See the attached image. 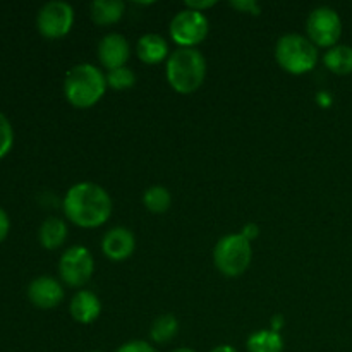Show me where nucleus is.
<instances>
[{"label": "nucleus", "mask_w": 352, "mask_h": 352, "mask_svg": "<svg viewBox=\"0 0 352 352\" xmlns=\"http://www.w3.org/2000/svg\"><path fill=\"white\" fill-rule=\"evenodd\" d=\"M241 236L244 237V239H248L250 243H253L254 239H256L258 236H260V227L256 226V223H246V226L243 227V230H241Z\"/></svg>", "instance_id": "obj_27"}, {"label": "nucleus", "mask_w": 352, "mask_h": 352, "mask_svg": "<svg viewBox=\"0 0 352 352\" xmlns=\"http://www.w3.org/2000/svg\"><path fill=\"white\" fill-rule=\"evenodd\" d=\"M306 31H308V40L315 47L332 48L339 45L342 36V21L332 7H316L309 12Z\"/></svg>", "instance_id": "obj_6"}, {"label": "nucleus", "mask_w": 352, "mask_h": 352, "mask_svg": "<svg viewBox=\"0 0 352 352\" xmlns=\"http://www.w3.org/2000/svg\"><path fill=\"white\" fill-rule=\"evenodd\" d=\"M210 352H239V351L232 346H217V347H213Z\"/></svg>", "instance_id": "obj_29"}, {"label": "nucleus", "mask_w": 352, "mask_h": 352, "mask_svg": "<svg viewBox=\"0 0 352 352\" xmlns=\"http://www.w3.org/2000/svg\"><path fill=\"white\" fill-rule=\"evenodd\" d=\"M9 230H10V220L9 215L3 208H0V244L7 239L9 236Z\"/></svg>", "instance_id": "obj_26"}, {"label": "nucleus", "mask_w": 352, "mask_h": 352, "mask_svg": "<svg viewBox=\"0 0 352 352\" xmlns=\"http://www.w3.org/2000/svg\"><path fill=\"white\" fill-rule=\"evenodd\" d=\"M14 146V129L10 120L0 112V160L9 155Z\"/></svg>", "instance_id": "obj_22"}, {"label": "nucleus", "mask_w": 352, "mask_h": 352, "mask_svg": "<svg viewBox=\"0 0 352 352\" xmlns=\"http://www.w3.org/2000/svg\"><path fill=\"white\" fill-rule=\"evenodd\" d=\"M116 352H157L153 346L146 340H129L124 346H120Z\"/></svg>", "instance_id": "obj_23"}, {"label": "nucleus", "mask_w": 352, "mask_h": 352, "mask_svg": "<svg viewBox=\"0 0 352 352\" xmlns=\"http://www.w3.org/2000/svg\"><path fill=\"white\" fill-rule=\"evenodd\" d=\"M275 60L289 74L301 76L315 69L318 50L302 34L289 33L278 38L275 45Z\"/></svg>", "instance_id": "obj_4"}, {"label": "nucleus", "mask_w": 352, "mask_h": 352, "mask_svg": "<svg viewBox=\"0 0 352 352\" xmlns=\"http://www.w3.org/2000/svg\"><path fill=\"white\" fill-rule=\"evenodd\" d=\"M95 272V260L88 248L72 246L62 253L58 261V275L69 287H82Z\"/></svg>", "instance_id": "obj_7"}, {"label": "nucleus", "mask_w": 352, "mask_h": 352, "mask_svg": "<svg viewBox=\"0 0 352 352\" xmlns=\"http://www.w3.org/2000/svg\"><path fill=\"white\" fill-rule=\"evenodd\" d=\"M74 24V9L71 3L62 0L47 2L36 16V28L40 34L47 40H58L64 38Z\"/></svg>", "instance_id": "obj_8"}, {"label": "nucleus", "mask_w": 352, "mask_h": 352, "mask_svg": "<svg viewBox=\"0 0 352 352\" xmlns=\"http://www.w3.org/2000/svg\"><path fill=\"white\" fill-rule=\"evenodd\" d=\"M69 313H71L74 322L81 323V325H89V323L98 320L100 313H102V302L95 292L79 291L71 299Z\"/></svg>", "instance_id": "obj_13"}, {"label": "nucleus", "mask_w": 352, "mask_h": 352, "mask_svg": "<svg viewBox=\"0 0 352 352\" xmlns=\"http://www.w3.org/2000/svg\"><path fill=\"white\" fill-rule=\"evenodd\" d=\"M131 57V47L126 36L119 33H109L98 43V58L102 65L109 71L126 67Z\"/></svg>", "instance_id": "obj_11"}, {"label": "nucleus", "mask_w": 352, "mask_h": 352, "mask_svg": "<svg viewBox=\"0 0 352 352\" xmlns=\"http://www.w3.org/2000/svg\"><path fill=\"white\" fill-rule=\"evenodd\" d=\"M170 352H196L195 349H189V347H177V349L170 351Z\"/></svg>", "instance_id": "obj_30"}, {"label": "nucleus", "mask_w": 352, "mask_h": 352, "mask_svg": "<svg viewBox=\"0 0 352 352\" xmlns=\"http://www.w3.org/2000/svg\"><path fill=\"white\" fill-rule=\"evenodd\" d=\"M126 6L120 0H95L89 3V17L98 26H112L124 17Z\"/></svg>", "instance_id": "obj_15"}, {"label": "nucleus", "mask_w": 352, "mask_h": 352, "mask_svg": "<svg viewBox=\"0 0 352 352\" xmlns=\"http://www.w3.org/2000/svg\"><path fill=\"white\" fill-rule=\"evenodd\" d=\"M28 299L38 309H54L64 301V287L60 282L48 275H41L28 285Z\"/></svg>", "instance_id": "obj_10"}, {"label": "nucleus", "mask_w": 352, "mask_h": 352, "mask_svg": "<svg viewBox=\"0 0 352 352\" xmlns=\"http://www.w3.org/2000/svg\"><path fill=\"white\" fill-rule=\"evenodd\" d=\"M170 36L181 48H196L208 34V19L198 10L184 9L170 21Z\"/></svg>", "instance_id": "obj_9"}, {"label": "nucleus", "mask_w": 352, "mask_h": 352, "mask_svg": "<svg viewBox=\"0 0 352 352\" xmlns=\"http://www.w3.org/2000/svg\"><path fill=\"white\" fill-rule=\"evenodd\" d=\"M165 72L174 91L191 95L205 82L206 60L196 48H177L168 55Z\"/></svg>", "instance_id": "obj_3"}, {"label": "nucleus", "mask_w": 352, "mask_h": 352, "mask_svg": "<svg viewBox=\"0 0 352 352\" xmlns=\"http://www.w3.org/2000/svg\"><path fill=\"white\" fill-rule=\"evenodd\" d=\"M143 205L151 213H165L172 205L170 191L164 186H151L144 191Z\"/></svg>", "instance_id": "obj_20"}, {"label": "nucleus", "mask_w": 352, "mask_h": 352, "mask_svg": "<svg viewBox=\"0 0 352 352\" xmlns=\"http://www.w3.org/2000/svg\"><path fill=\"white\" fill-rule=\"evenodd\" d=\"M217 2H213V0H189V2H186V9H191V10H198V12H203L205 14L206 9H212V7H215Z\"/></svg>", "instance_id": "obj_25"}, {"label": "nucleus", "mask_w": 352, "mask_h": 352, "mask_svg": "<svg viewBox=\"0 0 352 352\" xmlns=\"http://www.w3.org/2000/svg\"><path fill=\"white\" fill-rule=\"evenodd\" d=\"M89 352H103V351H89Z\"/></svg>", "instance_id": "obj_31"}, {"label": "nucleus", "mask_w": 352, "mask_h": 352, "mask_svg": "<svg viewBox=\"0 0 352 352\" xmlns=\"http://www.w3.org/2000/svg\"><path fill=\"white\" fill-rule=\"evenodd\" d=\"M136 54L138 58L144 62V64L157 65L168 58V45L165 38H162L160 34L148 33L138 40Z\"/></svg>", "instance_id": "obj_14"}, {"label": "nucleus", "mask_w": 352, "mask_h": 352, "mask_svg": "<svg viewBox=\"0 0 352 352\" xmlns=\"http://www.w3.org/2000/svg\"><path fill=\"white\" fill-rule=\"evenodd\" d=\"M107 86L116 91H124V89L133 88L136 82V74L129 67H119L107 72Z\"/></svg>", "instance_id": "obj_21"}, {"label": "nucleus", "mask_w": 352, "mask_h": 352, "mask_svg": "<svg viewBox=\"0 0 352 352\" xmlns=\"http://www.w3.org/2000/svg\"><path fill=\"white\" fill-rule=\"evenodd\" d=\"M62 208L69 222L74 226L96 229L112 215V198L95 182H79L67 191Z\"/></svg>", "instance_id": "obj_1"}, {"label": "nucleus", "mask_w": 352, "mask_h": 352, "mask_svg": "<svg viewBox=\"0 0 352 352\" xmlns=\"http://www.w3.org/2000/svg\"><path fill=\"white\" fill-rule=\"evenodd\" d=\"M282 327H284V318H282L280 315L274 316V318H272V330H275V332H280Z\"/></svg>", "instance_id": "obj_28"}, {"label": "nucleus", "mask_w": 352, "mask_h": 352, "mask_svg": "<svg viewBox=\"0 0 352 352\" xmlns=\"http://www.w3.org/2000/svg\"><path fill=\"white\" fill-rule=\"evenodd\" d=\"M179 333V322L174 315H160L150 327V339L153 344H168Z\"/></svg>", "instance_id": "obj_19"}, {"label": "nucleus", "mask_w": 352, "mask_h": 352, "mask_svg": "<svg viewBox=\"0 0 352 352\" xmlns=\"http://www.w3.org/2000/svg\"><path fill=\"white\" fill-rule=\"evenodd\" d=\"M248 352H282L284 351V339L280 332L267 329L251 333L246 340Z\"/></svg>", "instance_id": "obj_18"}, {"label": "nucleus", "mask_w": 352, "mask_h": 352, "mask_svg": "<svg viewBox=\"0 0 352 352\" xmlns=\"http://www.w3.org/2000/svg\"><path fill=\"white\" fill-rule=\"evenodd\" d=\"M323 64L330 72L337 76H347L352 72V47L336 45L323 55Z\"/></svg>", "instance_id": "obj_17"}, {"label": "nucleus", "mask_w": 352, "mask_h": 352, "mask_svg": "<svg viewBox=\"0 0 352 352\" xmlns=\"http://www.w3.org/2000/svg\"><path fill=\"white\" fill-rule=\"evenodd\" d=\"M67 223L62 219H57V217H50V219H47L40 226V230H38V241H40V244L45 250L54 251L58 250V248L67 241Z\"/></svg>", "instance_id": "obj_16"}, {"label": "nucleus", "mask_w": 352, "mask_h": 352, "mask_svg": "<svg viewBox=\"0 0 352 352\" xmlns=\"http://www.w3.org/2000/svg\"><path fill=\"white\" fill-rule=\"evenodd\" d=\"M230 7L241 10V12L251 14V16H258L261 12V7L258 6L254 0H239V2H230Z\"/></svg>", "instance_id": "obj_24"}, {"label": "nucleus", "mask_w": 352, "mask_h": 352, "mask_svg": "<svg viewBox=\"0 0 352 352\" xmlns=\"http://www.w3.org/2000/svg\"><path fill=\"white\" fill-rule=\"evenodd\" d=\"M107 76L96 65L82 62L69 69L64 79L65 100L76 109H91L107 91Z\"/></svg>", "instance_id": "obj_2"}, {"label": "nucleus", "mask_w": 352, "mask_h": 352, "mask_svg": "<svg viewBox=\"0 0 352 352\" xmlns=\"http://www.w3.org/2000/svg\"><path fill=\"white\" fill-rule=\"evenodd\" d=\"M253 260L251 243L241 234H227L213 248V263L226 277H239Z\"/></svg>", "instance_id": "obj_5"}, {"label": "nucleus", "mask_w": 352, "mask_h": 352, "mask_svg": "<svg viewBox=\"0 0 352 352\" xmlns=\"http://www.w3.org/2000/svg\"><path fill=\"white\" fill-rule=\"evenodd\" d=\"M134 250H136V239L126 227H113L102 239V251L110 261L127 260Z\"/></svg>", "instance_id": "obj_12"}]
</instances>
